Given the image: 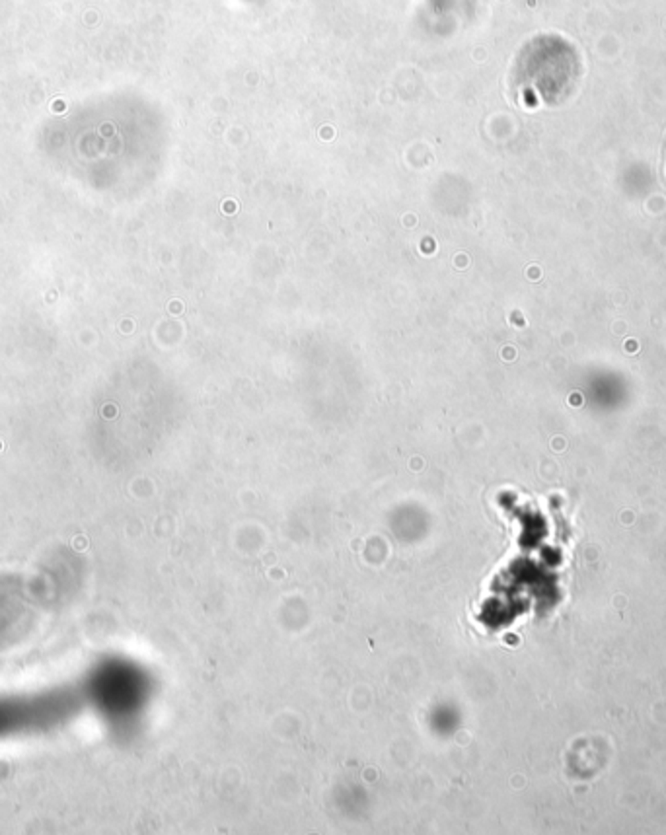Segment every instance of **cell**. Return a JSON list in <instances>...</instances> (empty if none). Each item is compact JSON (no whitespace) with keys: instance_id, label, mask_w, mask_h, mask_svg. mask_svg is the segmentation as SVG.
I'll return each instance as SVG.
<instances>
[{"instance_id":"1","label":"cell","mask_w":666,"mask_h":835,"mask_svg":"<svg viewBox=\"0 0 666 835\" xmlns=\"http://www.w3.org/2000/svg\"><path fill=\"white\" fill-rule=\"evenodd\" d=\"M526 70H534L544 98L561 99L577 84L580 63L577 51L561 37H540L525 51Z\"/></svg>"}]
</instances>
